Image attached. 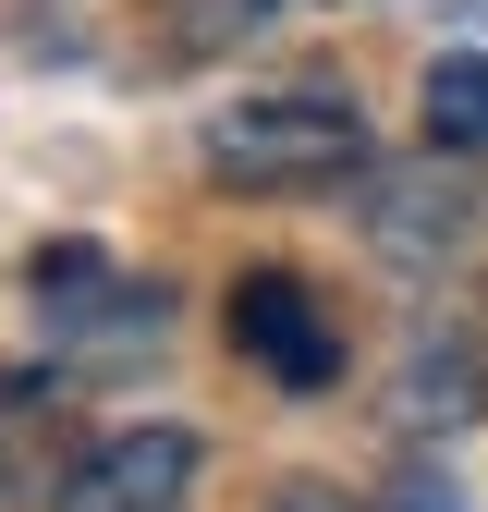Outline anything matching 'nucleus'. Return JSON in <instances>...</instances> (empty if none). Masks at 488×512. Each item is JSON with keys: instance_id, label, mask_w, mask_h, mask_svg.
Listing matches in <instances>:
<instances>
[{"instance_id": "obj_1", "label": "nucleus", "mask_w": 488, "mask_h": 512, "mask_svg": "<svg viewBox=\"0 0 488 512\" xmlns=\"http://www.w3.org/2000/svg\"><path fill=\"white\" fill-rule=\"evenodd\" d=\"M354 159H366V110L342 86H269L208 110V171L244 196H305V183H342Z\"/></svg>"}, {"instance_id": "obj_2", "label": "nucleus", "mask_w": 488, "mask_h": 512, "mask_svg": "<svg viewBox=\"0 0 488 512\" xmlns=\"http://www.w3.org/2000/svg\"><path fill=\"white\" fill-rule=\"evenodd\" d=\"M196 500V439L183 427H110L98 452L49 476V512H183Z\"/></svg>"}, {"instance_id": "obj_3", "label": "nucleus", "mask_w": 488, "mask_h": 512, "mask_svg": "<svg viewBox=\"0 0 488 512\" xmlns=\"http://www.w3.org/2000/svg\"><path fill=\"white\" fill-rule=\"evenodd\" d=\"M232 342L257 354L281 391H330V378H342V317L305 293L293 269H244L232 281Z\"/></svg>"}, {"instance_id": "obj_4", "label": "nucleus", "mask_w": 488, "mask_h": 512, "mask_svg": "<svg viewBox=\"0 0 488 512\" xmlns=\"http://www.w3.org/2000/svg\"><path fill=\"white\" fill-rule=\"evenodd\" d=\"M37 317H61V330H159V281H110L98 244H49L37 256Z\"/></svg>"}, {"instance_id": "obj_5", "label": "nucleus", "mask_w": 488, "mask_h": 512, "mask_svg": "<svg viewBox=\"0 0 488 512\" xmlns=\"http://www.w3.org/2000/svg\"><path fill=\"white\" fill-rule=\"evenodd\" d=\"M415 122H427V159H488V49H452V61H427V86H415Z\"/></svg>"}, {"instance_id": "obj_6", "label": "nucleus", "mask_w": 488, "mask_h": 512, "mask_svg": "<svg viewBox=\"0 0 488 512\" xmlns=\"http://www.w3.org/2000/svg\"><path fill=\"white\" fill-rule=\"evenodd\" d=\"M366 232L427 269V256H452V244H464V196H452V183H391V196L366 208Z\"/></svg>"}, {"instance_id": "obj_7", "label": "nucleus", "mask_w": 488, "mask_h": 512, "mask_svg": "<svg viewBox=\"0 0 488 512\" xmlns=\"http://www.w3.org/2000/svg\"><path fill=\"white\" fill-rule=\"evenodd\" d=\"M464 403H476V378H464V354H452V342H415V354H403V427H427V415L452 427Z\"/></svg>"}, {"instance_id": "obj_8", "label": "nucleus", "mask_w": 488, "mask_h": 512, "mask_svg": "<svg viewBox=\"0 0 488 512\" xmlns=\"http://www.w3.org/2000/svg\"><path fill=\"white\" fill-rule=\"evenodd\" d=\"M257 512H354V500H342V488H330V476H281V488H269V500H257Z\"/></svg>"}, {"instance_id": "obj_9", "label": "nucleus", "mask_w": 488, "mask_h": 512, "mask_svg": "<svg viewBox=\"0 0 488 512\" xmlns=\"http://www.w3.org/2000/svg\"><path fill=\"white\" fill-rule=\"evenodd\" d=\"M391 512H464V500H452V476H403V500H391Z\"/></svg>"}]
</instances>
